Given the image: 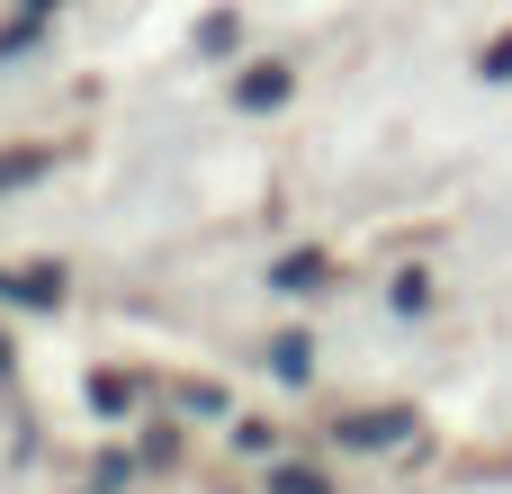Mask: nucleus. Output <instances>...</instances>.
<instances>
[{
    "label": "nucleus",
    "instance_id": "nucleus-1",
    "mask_svg": "<svg viewBox=\"0 0 512 494\" xmlns=\"http://www.w3.org/2000/svg\"><path fill=\"white\" fill-rule=\"evenodd\" d=\"M414 432V414H369V423H342V441L351 450H387V441H405Z\"/></svg>",
    "mask_w": 512,
    "mask_h": 494
},
{
    "label": "nucleus",
    "instance_id": "nucleus-2",
    "mask_svg": "<svg viewBox=\"0 0 512 494\" xmlns=\"http://www.w3.org/2000/svg\"><path fill=\"white\" fill-rule=\"evenodd\" d=\"M234 99H243V108H279V99H288V72H279V63H261V72H243V81H234Z\"/></svg>",
    "mask_w": 512,
    "mask_h": 494
},
{
    "label": "nucleus",
    "instance_id": "nucleus-3",
    "mask_svg": "<svg viewBox=\"0 0 512 494\" xmlns=\"http://www.w3.org/2000/svg\"><path fill=\"white\" fill-rule=\"evenodd\" d=\"M324 270H333L324 252H288V261H279L270 279H279V288H324Z\"/></svg>",
    "mask_w": 512,
    "mask_h": 494
},
{
    "label": "nucleus",
    "instance_id": "nucleus-4",
    "mask_svg": "<svg viewBox=\"0 0 512 494\" xmlns=\"http://www.w3.org/2000/svg\"><path fill=\"white\" fill-rule=\"evenodd\" d=\"M27 180H45V153H0V189H27Z\"/></svg>",
    "mask_w": 512,
    "mask_h": 494
},
{
    "label": "nucleus",
    "instance_id": "nucleus-5",
    "mask_svg": "<svg viewBox=\"0 0 512 494\" xmlns=\"http://www.w3.org/2000/svg\"><path fill=\"white\" fill-rule=\"evenodd\" d=\"M90 405H99V414H117V405H135V387H126V378H108V369H99V378H90Z\"/></svg>",
    "mask_w": 512,
    "mask_h": 494
},
{
    "label": "nucleus",
    "instance_id": "nucleus-6",
    "mask_svg": "<svg viewBox=\"0 0 512 494\" xmlns=\"http://www.w3.org/2000/svg\"><path fill=\"white\" fill-rule=\"evenodd\" d=\"M270 360H279V378H306V333H279V351H270Z\"/></svg>",
    "mask_w": 512,
    "mask_h": 494
},
{
    "label": "nucleus",
    "instance_id": "nucleus-7",
    "mask_svg": "<svg viewBox=\"0 0 512 494\" xmlns=\"http://www.w3.org/2000/svg\"><path fill=\"white\" fill-rule=\"evenodd\" d=\"M270 494H324V477H315V468H279V477H270Z\"/></svg>",
    "mask_w": 512,
    "mask_h": 494
},
{
    "label": "nucleus",
    "instance_id": "nucleus-8",
    "mask_svg": "<svg viewBox=\"0 0 512 494\" xmlns=\"http://www.w3.org/2000/svg\"><path fill=\"white\" fill-rule=\"evenodd\" d=\"M477 63H486V81H512V36H495V45L477 54Z\"/></svg>",
    "mask_w": 512,
    "mask_h": 494
}]
</instances>
